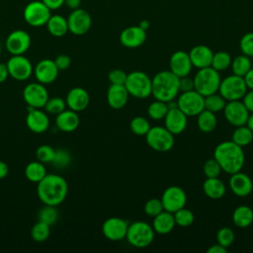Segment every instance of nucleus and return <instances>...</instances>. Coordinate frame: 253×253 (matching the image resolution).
Returning a JSON list of instances; mask_svg holds the SVG:
<instances>
[{"mask_svg":"<svg viewBox=\"0 0 253 253\" xmlns=\"http://www.w3.org/2000/svg\"><path fill=\"white\" fill-rule=\"evenodd\" d=\"M68 185L66 180L56 174H46L37 187V194L43 205L58 206L66 198Z\"/></svg>","mask_w":253,"mask_h":253,"instance_id":"1","label":"nucleus"},{"mask_svg":"<svg viewBox=\"0 0 253 253\" xmlns=\"http://www.w3.org/2000/svg\"><path fill=\"white\" fill-rule=\"evenodd\" d=\"M213 158L217 161L221 170L230 175L241 171L245 162V154L242 147L232 140L218 143L214 148Z\"/></svg>","mask_w":253,"mask_h":253,"instance_id":"2","label":"nucleus"},{"mask_svg":"<svg viewBox=\"0 0 253 253\" xmlns=\"http://www.w3.org/2000/svg\"><path fill=\"white\" fill-rule=\"evenodd\" d=\"M151 95L156 100L167 103L174 100L180 92L179 77L170 70H163L156 73L151 78Z\"/></svg>","mask_w":253,"mask_h":253,"instance_id":"3","label":"nucleus"},{"mask_svg":"<svg viewBox=\"0 0 253 253\" xmlns=\"http://www.w3.org/2000/svg\"><path fill=\"white\" fill-rule=\"evenodd\" d=\"M193 79L194 89L204 97L218 92L221 78L219 72L211 66L199 69Z\"/></svg>","mask_w":253,"mask_h":253,"instance_id":"4","label":"nucleus"},{"mask_svg":"<svg viewBox=\"0 0 253 253\" xmlns=\"http://www.w3.org/2000/svg\"><path fill=\"white\" fill-rule=\"evenodd\" d=\"M154 233L152 225L143 220H137L128 224L126 238L131 246L145 248L153 242Z\"/></svg>","mask_w":253,"mask_h":253,"instance_id":"5","label":"nucleus"},{"mask_svg":"<svg viewBox=\"0 0 253 253\" xmlns=\"http://www.w3.org/2000/svg\"><path fill=\"white\" fill-rule=\"evenodd\" d=\"M125 87L130 96L145 99L151 95L152 81L145 72L134 70L126 75Z\"/></svg>","mask_w":253,"mask_h":253,"instance_id":"6","label":"nucleus"},{"mask_svg":"<svg viewBox=\"0 0 253 253\" xmlns=\"http://www.w3.org/2000/svg\"><path fill=\"white\" fill-rule=\"evenodd\" d=\"M146 143L150 148L157 152H167L174 146V134H172L165 126L150 127L145 134Z\"/></svg>","mask_w":253,"mask_h":253,"instance_id":"7","label":"nucleus"},{"mask_svg":"<svg viewBox=\"0 0 253 253\" xmlns=\"http://www.w3.org/2000/svg\"><path fill=\"white\" fill-rule=\"evenodd\" d=\"M248 88L245 84L243 77L231 74L224 79H221L218 93L226 100V101H235L241 100Z\"/></svg>","mask_w":253,"mask_h":253,"instance_id":"8","label":"nucleus"},{"mask_svg":"<svg viewBox=\"0 0 253 253\" xmlns=\"http://www.w3.org/2000/svg\"><path fill=\"white\" fill-rule=\"evenodd\" d=\"M50 15V9L47 8L42 0H34L29 2L23 11L24 20L32 27L44 26L47 23Z\"/></svg>","mask_w":253,"mask_h":253,"instance_id":"9","label":"nucleus"},{"mask_svg":"<svg viewBox=\"0 0 253 253\" xmlns=\"http://www.w3.org/2000/svg\"><path fill=\"white\" fill-rule=\"evenodd\" d=\"M178 108L187 116H198L205 110V97L195 89L182 92L177 101Z\"/></svg>","mask_w":253,"mask_h":253,"instance_id":"10","label":"nucleus"},{"mask_svg":"<svg viewBox=\"0 0 253 253\" xmlns=\"http://www.w3.org/2000/svg\"><path fill=\"white\" fill-rule=\"evenodd\" d=\"M9 76L17 81L28 80L34 73L32 62L23 54L12 55L6 62Z\"/></svg>","mask_w":253,"mask_h":253,"instance_id":"11","label":"nucleus"},{"mask_svg":"<svg viewBox=\"0 0 253 253\" xmlns=\"http://www.w3.org/2000/svg\"><path fill=\"white\" fill-rule=\"evenodd\" d=\"M23 98L29 108L42 109L48 100V92L43 84L33 82L28 84L23 90Z\"/></svg>","mask_w":253,"mask_h":253,"instance_id":"12","label":"nucleus"},{"mask_svg":"<svg viewBox=\"0 0 253 253\" xmlns=\"http://www.w3.org/2000/svg\"><path fill=\"white\" fill-rule=\"evenodd\" d=\"M160 200L164 211L174 213L186 206L187 195L181 187L170 186L164 190Z\"/></svg>","mask_w":253,"mask_h":253,"instance_id":"13","label":"nucleus"},{"mask_svg":"<svg viewBox=\"0 0 253 253\" xmlns=\"http://www.w3.org/2000/svg\"><path fill=\"white\" fill-rule=\"evenodd\" d=\"M66 19L68 32L75 36H82L86 34L92 25L91 15L86 10L81 8L72 10Z\"/></svg>","mask_w":253,"mask_h":253,"instance_id":"14","label":"nucleus"},{"mask_svg":"<svg viewBox=\"0 0 253 253\" xmlns=\"http://www.w3.org/2000/svg\"><path fill=\"white\" fill-rule=\"evenodd\" d=\"M222 112L226 121L233 126H245L250 115L249 111L240 100L227 101Z\"/></svg>","mask_w":253,"mask_h":253,"instance_id":"15","label":"nucleus"},{"mask_svg":"<svg viewBox=\"0 0 253 253\" xmlns=\"http://www.w3.org/2000/svg\"><path fill=\"white\" fill-rule=\"evenodd\" d=\"M31 42L29 33L24 30H15L8 35L5 41V46L12 55H19L24 54L29 49Z\"/></svg>","mask_w":253,"mask_h":253,"instance_id":"16","label":"nucleus"},{"mask_svg":"<svg viewBox=\"0 0 253 253\" xmlns=\"http://www.w3.org/2000/svg\"><path fill=\"white\" fill-rule=\"evenodd\" d=\"M128 223L121 217L113 216L107 218L102 225L104 236L111 241H120L126 238Z\"/></svg>","mask_w":253,"mask_h":253,"instance_id":"17","label":"nucleus"},{"mask_svg":"<svg viewBox=\"0 0 253 253\" xmlns=\"http://www.w3.org/2000/svg\"><path fill=\"white\" fill-rule=\"evenodd\" d=\"M58 68L56 67L54 60L52 59H42L37 63L34 68V74L38 82L42 84H50L57 78Z\"/></svg>","mask_w":253,"mask_h":253,"instance_id":"18","label":"nucleus"},{"mask_svg":"<svg viewBox=\"0 0 253 253\" xmlns=\"http://www.w3.org/2000/svg\"><path fill=\"white\" fill-rule=\"evenodd\" d=\"M228 185L231 192L240 198L249 196L253 191L252 179L241 171L231 174Z\"/></svg>","mask_w":253,"mask_h":253,"instance_id":"19","label":"nucleus"},{"mask_svg":"<svg viewBox=\"0 0 253 253\" xmlns=\"http://www.w3.org/2000/svg\"><path fill=\"white\" fill-rule=\"evenodd\" d=\"M164 120V126L174 135L182 133L188 124V117L177 107L169 109Z\"/></svg>","mask_w":253,"mask_h":253,"instance_id":"20","label":"nucleus"},{"mask_svg":"<svg viewBox=\"0 0 253 253\" xmlns=\"http://www.w3.org/2000/svg\"><path fill=\"white\" fill-rule=\"evenodd\" d=\"M169 66L170 71L179 78L189 75L193 67L189 52H186L184 50L175 51L170 57Z\"/></svg>","mask_w":253,"mask_h":253,"instance_id":"21","label":"nucleus"},{"mask_svg":"<svg viewBox=\"0 0 253 253\" xmlns=\"http://www.w3.org/2000/svg\"><path fill=\"white\" fill-rule=\"evenodd\" d=\"M26 125L31 131L35 133H42L46 131L49 126V119L46 112L42 111L41 109L29 108Z\"/></svg>","mask_w":253,"mask_h":253,"instance_id":"22","label":"nucleus"},{"mask_svg":"<svg viewBox=\"0 0 253 253\" xmlns=\"http://www.w3.org/2000/svg\"><path fill=\"white\" fill-rule=\"evenodd\" d=\"M146 41V31L139 26L127 27L120 35L121 43L128 48L140 46Z\"/></svg>","mask_w":253,"mask_h":253,"instance_id":"23","label":"nucleus"},{"mask_svg":"<svg viewBox=\"0 0 253 253\" xmlns=\"http://www.w3.org/2000/svg\"><path fill=\"white\" fill-rule=\"evenodd\" d=\"M65 102L66 106L70 110L79 113L84 111L88 107L90 103V96L84 88L74 87L68 91Z\"/></svg>","mask_w":253,"mask_h":253,"instance_id":"24","label":"nucleus"},{"mask_svg":"<svg viewBox=\"0 0 253 253\" xmlns=\"http://www.w3.org/2000/svg\"><path fill=\"white\" fill-rule=\"evenodd\" d=\"M128 92L125 85L111 84L107 91V102L108 105L115 110L124 108L128 100Z\"/></svg>","mask_w":253,"mask_h":253,"instance_id":"25","label":"nucleus"},{"mask_svg":"<svg viewBox=\"0 0 253 253\" xmlns=\"http://www.w3.org/2000/svg\"><path fill=\"white\" fill-rule=\"evenodd\" d=\"M212 55V50L204 44H198L194 46L189 52L192 65L199 69L211 66Z\"/></svg>","mask_w":253,"mask_h":253,"instance_id":"26","label":"nucleus"},{"mask_svg":"<svg viewBox=\"0 0 253 253\" xmlns=\"http://www.w3.org/2000/svg\"><path fill=\"white\" fill-rule=\"evenodd\" d=\"M80 124V119L77 112L72 110H64L56 115L55 125L58 129L64 132L74 131Z\"/></svg>","mask_w":253,"mask_h":253,"instance_id":"27","label":"nucleus"},{"mask_svg":"<svg viewBox=\"0 0 253 253\" xmlns=\"http://www.w3.org/2000/svg\"><path fill=\"white\" fill-rule=\"evenodd\" d=\"M176 225L174 215L172 212L163 211L153 217L152 227L154 231L158 234H168L170 233L174 226Z\"/></svg>","mask_w":253,"mask_h":253,"instance_id":"28","label":"nucleus"},{"mask_svg":"<svg viewBox=\"0 0 253 253\" xmlns=\"http://www.w3.org/2000/svg\"><path fill=\"white\" fill-rule=\"evenodd\" d=\"M203 191L205 195L211 200H219L223 198L226 192L224 183L218 178H207L203 183Z\"/></svg>","mask_w":253,"mask_h":253,"instance_id":"29","label":"nucleus"},{"mask_svg":"<svg viewBox=\"0 0 253 253\" xmlns=\"http://www.w3.org/2000/svg\"><path fill=\"white\" fill-rule=\"evenodd\" d=\"M45 26L49 34L55 38L63 37L68 32L67 19L58 14L50 15Z\"/></svg>","mask_w":253,"mask_h":253,"instance_id":"30","label":"nucleus"},{"mask_svg":"<svg viewBox=\"0 0 253 253\" xmlns=\"http://www.w3.org/2000/svg\"><path fill=\"white\" fill-rule=\"evenodd\" d=\"M232 220L237 227H248L253 222V210L245 205L238 206L233 211Z\"/></svg>","mask_w":253,"mask_h":253,"instance_id":"31","label":"nucleus"},{"mask_svg":"<svg viewBox=\"0 0 253 253\" xmlns=\"http://www.w3.org/2000/svg\"><path fill=\"white\" fill-rule=\"evenodd\" d=\"M197 117V126L201 131L211 132L215 129L217 126V119L214 113L205 109Z\"/></svg>","mask_w":253,"mask_h":253,"instance_id":"32","label":"nucleus"},{"mask_svg":"<svg viewBox=\"0 0 253 253\" xmlns=\"http://www.w3.org/2000/svg\"><path fill=\"white\" fill-rule=\"evenodd\" d=\"M46 169L41 161H32L30 162L26 168H25V176L30 182L39 183L45 175H46Z\"/></svg>","mask_w":253,"mask_h":253,"instance_id":"33","label":"nucleus"},{"mask_svg":"<svg viewBox=\"0 0 253 253\" xmlns=\"http://www.w3.org/2000/svg\"><path fill=\"white\" fill-rule=\"evenodd\" d=\"M231 140L243 147L250 144L253 140V131L245 125L241 126H236L231 135Z\"/></svg>","mask_w":253,"mask_h":253,"instance_id":"34","label":"nucleus"},{"mask_svg":"<svg viewBox=\"0 0 253 253\" xmlns=\"http://www.w3.org/2000/svg\"><path fill=\"white\" fill-rule=\"evenodd\" d=\"M226 102L227 101L216 92L205 97V109L216 114L223 111Z\"/></svg>","mask_w":253,"mask_h":253,"instance_id":"35","label":"nucleus"},{"mask_svg":"<svg viewBox=\"0 0 253 253\" xmlns=\"http://www.w3.org/2000/svg\"><path fill=\"white\" fill-rule=\"evenodd\" d=\"M231 69L233 74L238 75L243 77L252 67L251 66V60L250 57H248L245 54L242 55H238L236 56L232 61H231Z\"/></svg>","mask_w":253,"mask_h":253,"instance_id":"36","label":"nucleus"},{"mask_svg":"<svg viewBox=\"0 0 253 253\" xmlns=\"http://www.w3.org/2000/svg\"><path fill=\"white\" fill-rule=\"evenodd\" d=\"M168 106L166 102L156 100L149 104L147 108V114L148 117L154 121H160L163 120L168 112Z\"/></svg>","mask_w":253,"mask_h":253,"instance_id":"37","label":"nucleus"},{"mask_svg":"<svg viewBox=\"0 0 253 253\" xmlns=\"http://www.w3.org/2000/svg\"><path fill=\"white\" fill-rule=\"evenodd\" d=\"M231 61H232V58L228 52L217 51L212 55L211 66L219 72L227 69L230 66Z\"/></svg>","mask_w":253,"mask_h":253,"instance_id":"38","label":"nucleus"},{"mask_svg":"<svg viewBox=\"0 0 253 253\" xmlns=\"http://www.w3.org/2000/svg\"><path fill=\"white\" fill-rule=\"evenodd\" d=\"M150 127L151 126L149 122L147 121V119H145L142 116L134 117L129 123L130 130L132 131V133L138 136H145V134L148 132Z\"/></svg>","mask_w":253,"mask_h":253,"instance_id":"39","label":"nucleus"},{"mask_svg":"<svg viewBox=\"0 0 253 253\" xmlns=\"http://www.w3.org/2000/svg\"><path fill=\"white\" fill-rule=\"evenodd\" d=\"M39 220L42 221L46 224H48L49 226L54 224L55 221L57 220L58 217V211L55 208V206H48V205H44V207H42L38 214Z\"/></svg>","mask_w":253,"mask_h":253,"instance_id":"40","label":"nucleus"},{"mask_svg":"<svg viewBox=\"0 0 253 253\" xmlns=\"http://www.w3.org/2000/svg\"><path fill=\"white\" fill-rule=\"evenodd\" d=\"M49 227L50 226L48 224L39 220L37 223L34 224V226L31 229L32 238L37 242L45 241L49 237V234H50Z\"/></svg>","mask_w":253,"mask_h":253,"instance_id":"41","label":"nucleus"},{"mask_svg":"<svg viewBox=\"0 0 253 253\" xmlns=\"http://www.w3.org/2000/svg\"><path fill=\"white\" fill-rule=\"evenodd\" d=\"M175 223L181 227H188L193 224L195 216L191 210L186 209L185 207L178 210L173 213Z\"/></svg>","mask_w":253,"mask_h":253,"instance_id":"42","label":"nucleus"},{"mask_svg":"<svg viewBox=\"0 0 253 253\" xmlns=\"http://www.w3.org/2000/svg\"><path fill=\"white\" fill-rule=\"evenodd\" d=\"M71 162V155L70 153L64 149V148H57L55 149L53 159L51 161V164L54 165V167L62 169L67 167Z\"/></svg>","mask_w":253,"mask_h":253,"instance_id":"43","label":"nucleus"},{"mask_svg":"<svg viewBox=\"0 0 253 253\" xmlns=\"http://www.w3.org/2000/svg\"><path fill=\"white\" fill-rule=\"evenodd\" d=\"M44 110L48 114L52 115H58L62 111L65 110L66 108V102L60 97H53V98H48L47 102L44 105Z\"/></svg>","mask_w":253,"mask_h":253,"instance_id":"44","label":"nucleus"},{"mask_svg":"<svg viewBox=\"0 0 253 253\" xmlns=\"http://www.w3.org/2000/svg\"><path fill=\"white\" fill-rule=\"evenodd\" d=\"M234 238H235L234 231L230 227H227V226L219 228L216 233L217 243L225 248H228L229 246H231V244L234 241Z\"/></svg>","mask_w":253,"mask_h":253,"instance_id":"45","label":"nucleus"},{"mask_svg":"<svg viewBox=\"0 0 253 253\" xmlns=\"http://www.w3.org/2000/svg\"><path fill=\"white\" fill-rule=\"evenodd\" d=\"M55 149L47 144L40 145L36 150V157L37 160L41 161L42 163H51L53 156H54Z\"/></svg>","mask_w":253,"mask_h":253,"instance_id":"46","label":"nucleus"},{"mask_svg":"<svg viewBox=\"0 0 253 253\" xmlns=\"http://www.w3.org/2000/svg\"><path fill=\"white\" fill-rule=\"evenodd\" d=\"M143 211L145 212V214H147L148 216L154 217L155 215H157L158 213H160L161 211H164L163 209V205L160 199H150L148 200L144 206H143Z\"/></svg>","mask_w":253,"mask_h":253,"instance_id":"47","label":"nucleus"},{"mask_svg":"<svg viewBox=\"0 0 253 253\" xmlns=\"http://www.w3.org/2000/svg\"><path fill=\"white\" fill-rule=\"evenodd\" d=\"M221 168L217 161L214 158L208 159L204 166H203V172L207 178H213V177H218L221 172Z\"/></svg>","mask_w":253,"mask_h":253,"instance_id":"48","label":"nucleus"},{"mask_svg":"<svg viewBox=\"0 0 253 253\" xmlns=\"http://www.w3.org/2000/svg\"><path fill=\"white\" fill-rule=\"evenodd\" d=\"M240 49L243 54L253 57V32L245 34L240 40Z\"/></svg>","mask_w":253,"mask_h":253,"instance_id":"49","label":"nucleus"},{"mask_svg":"<svg viewBox=\"0 0 253 253\" xmlns=\"http://www.w3.org/2000/svg\"><path fill=\"white\" fill-rule=\"evenodd\" d=\"M126 73L122 69H112L108 74V79L111 82V84L116 85H125L126 79Z\"/></svg>","mask_w":253,"mask_h":253,"instance_id":"50","label":"nucleus"},{"mask_svg":"<svg viewBox=\"0 0 253 253\" xmlns=\"http://www.w3.org/2000/svg\"><path fill=\"white\" fill-rule=\"evenodd\" d=\"M54 63H55V65H56V67L58 68L59 71L65 70L70 66L71 58L69 57V55L62 53V54H59L55 57Z\"/></svg>","mask_w":253,"mask_h":253,"instance_id":"51","label":"nucleus"},{"mask_svg":"<svg viewBox=\"0 0 253 253\" xmlns=\"http://www.w3.org/2000/svg\"><path fill=\"white\" fill-rule=\"evenodd\" d=\"M179 89L181 92L194 90V79L189 77V75L179 78Z\"/></svg>","mask_w":253,"mask_h":253,"instance_id":"52","label":"nucleus"},{"mask_svg":"<svg viewBox=\"0 0 253 253\" xmlns=\"http://www.w3.org/2000/svg\"><path fill=\"white\" fill-rule=\"evenodd\" d=\"M242 102L249 111V113H253V89H249V91L245 93L242 98Z\"/></svg>","mask_w":253,"mask_h":253,"instance_id":"53","label":"nucleus"},{"mask_svg":"<svg viewBox=\"0 0 253 253\" xmlns=\"http://www.w3.org/2000/svg\"><path fill=\"white\" fill-rule=\"evenodd\" d=\"M43 4L51 10H57L64 5V0H42Z\"/></svg>","mask_w":253,"mask_h":253,"instance_id":"54","label":"nucleus"},{"mask_svg":"<svg viewBox=\"0 0 253 253\" xmlns=\"http://www.w3.org/2000/svg\"><path fill=\"white\" fill-rule=\"evenodd\" d=\"M208 253H226L227 252V248L221 246L220 244L216 243L211 245L210 248H208L207 250Z\"/></svg>","mask_w":253,"mask_h":253,"instance_id":"55","label":"nucleus"},{"mask_svg":"<svg viewBox=\"0 0 253 253\" xmlns=\"http://www.w3.org/2000/svg\"><path fill=\"white\" fill-rule=\"evenodd\" d=\"M245 84L248 89H253V68L251 67L250 70L243 76Z\"/></svg>","mask_w":253,"mask_h":253,"instance_id":"56","label":"nucleus"},{"mask_svg":"<svg viewBox=\"0 0 253 253\" xmlns=\"http://www.w3.org/2000/svg\"><path fill=\"white\" fill-rule=\"evenodd\" d=\"M8 76H9V71L6 63H0V83L5 82Z\"/></svg>","mask_w":253,"mask_h":253,"instance_id":"57","label":"nucleus"},{"mask_svg":"<svg viewBox=\"0 0 253 253\" xmlns=\"http://www.w3.org/2000/svg\"><path fill=\"white\" fill-rule=\"evenodd\" d=\"M80 4H81V0H64V5H66L71 10L79 8Z\"/></svg>","mask_w":253,"mask_h":253,"instance_id":"58","label":"nucleus"},{"mask_svg":"<svg viewBox=\"0 0 253 253\" xmlns=\"http://www.w3.org/2000/svg\"><path fill=\"white\" fill-rule=\"evenodd\" d=\"M9 173V167L8 165L4 162L0 160V179L5 178Z\"/></svg>","mask_w":253,"mask_h":253,"instance_id":"59","label":"nucleus"},{"mask_svg":"<svg viewBox=\"0 0 253 253\" xmlns=\"http://www.w3.org/2000/svg\"><path fill=\"white\" fill-rule=\"evenodd\" d=\"M246 126L253 131V113H251V115H249V118L247 120Z\"/></svg>","mask_w":253,"mask_h":253,"instance_id":"60","label":"nucleus"},{"mask_svg":"<svg viewBox=\"0 0 253 253\" xmlns=\"http://www.w3.org/2000/svg\"><path fill=\"white\" fill-rule=\"evenodd\" d=\"M141 29H143V30H147L148 28H149V22L147 21V20H142L140 23H139V25H138Z\"/></svg>","mask_w":253,"mask_h":253,"instance_id":"61","label":"nucleus"},{"mask_svg":"<svg viewBox=\"0 0 253 253\" xmlns=\"http://www.w3.org/2000/svg\"><path fill=\"white\" fill-rule=\"evenodd\" d=\"M1 50H2V47H1V43H0V53H1Z\"/></svg>","mask_w":253,"mask_h":253,"instance_id":"62","label":"nucleus"}]
</instances>
